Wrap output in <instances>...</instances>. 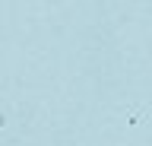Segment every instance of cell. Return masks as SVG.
Listing matches in <instances>:
<instances>
[{"mask_svg":"<svg viewBox=\"0 0 152 146\" xmlns=\"http://www.w3.org/2000/svg\"><path fill=\"white\" fill-rule=\"evenodd\" d=\"M142 117H146V108H133V114L127 117V127H133V124H140Z\"/></svg>","mask_w":152,"mask_h":146,"instance_id":"6da1fadb","label":"cell"}]
</instances>
